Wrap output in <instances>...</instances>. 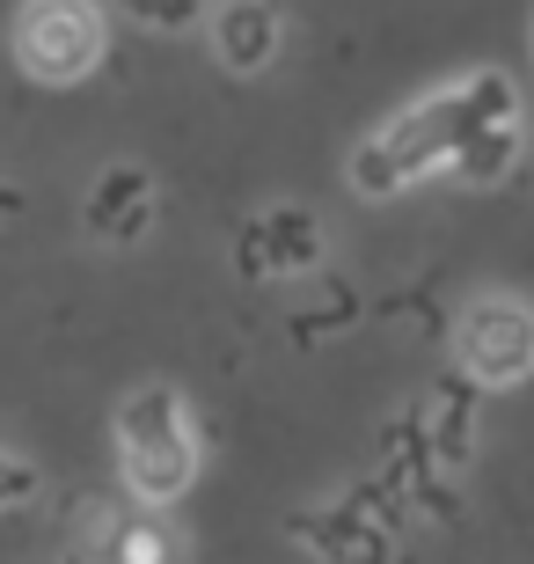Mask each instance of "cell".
Instances as JSON below:
<instances>
[{
  "mask_svg": "<svg viewBox=\"0 0 534 564\" xmlns=\"http://www.w3.org/2000/svg\"><path fill=\"white\" fill-rule=\"evenodd\" d=\"M454 367L476 389H513L534 375V308L513 293H483L454 323Z\"/></svg>",
  "mask_w": 534,
  "mask_h": 564,
  "instance_id": "cell-4",
  "label": "cell"
},
{
  "mask_svg": "<svg viewBox=\"0 0 534 564\" xmlns=\"http://www.w3.org/2000/svg\"><path fill=\"white\" fill-rule=\"evenodd\" d=\"M124 8H132V15L146 22V30H190L206 0H124Z\"/></svg>",
  "mask_w": 534,
  "mask_h": 564,
  "instance_id": "cell-9",
  "label": "cell"
},
{
  "mask_svg": "<svg viewBox=\"0 0 534 564\" xmlns=\"http://www.w3.org/2000/svg\"><path fill=\"white\" fill-rule=\"evenodd\" d=\"M110 543H118L110 550L118 564H168V528L162 521H124Z\"/></svg>",
  "mask_w": 534,
  "mask_h": 564,
  "instance_id": "cell-8",
  "label": "cell"
},
{
  "mask_svg": "<svg viewBox=\"0 0 534 564\" xmlns=\"http://www.w3.org/2000/svg\"><path fill=\"white\" fill-rule=\"evenodd\" d=\"M15 59L44 88L88 82L103 66V8L96 0H30L15 15Z\"/></svg>",
  "mask_w": 534,
  "mask_h": 564,
  "instance_id": "cell-3",
  "label": "cell"
},
{
  "mask_svg": "<svg viewBox=\"0 0 534 564\" xmlns=\"http://www.w3.org/2000/svg\"><path fill=\"white\" fill-rule=\"evenodd\" d=\"M520 162V96L505 74H469V82L432 88L425 104L395 110L389 126L373 132L351 154V191L367 198H395L417 176L454 169L461 184H498Z\"/></svg>",
  "mask_w": 534,
  "mask_h": 564,
  "instance_id": "cell-1",
  "label": "cell"
},
{
  "mask_svg": "<svg viewBox=\"0 0 534 564\" xmlns=\"http://www.w3.org/2000/svg\"><path fill=\"white\" fill-rule=\"evenodd\" d=\"M118 469L124 491L140 506H176L198 477V433H190V403L168 381H146L118 403Z\"/></svg>",
  "mask_w": 534,
  "mask_h": 564,
  "instance_id": "cell-2",
  "label": "cell"
},
{
  "mask_svg": "<svg viewBox=\"0 0 534 564\" xmlns=\"http://www.w3.org/2000/svg\"><path fill=\"white\" fill-rule=\"evenodd\" d=\"M74 564H81V557H74Z\"/></svg>",
  "mask_w": 534,
  "mask_h": 564,
  "instance_id": "cell-11",
  "label": "cell"
},
{
  "mask_svg": "<svg viewBox=\"0 0 534 564\" xmlns=\"http://www.w3.org/2000/svg\"><path fill=\"white\" fill-rule=\"evenodd\" d=\"M315 257H323V220L308 206H271L257 213L235 242V264L249 279H279V272H315Z\"/></svg>",
  "mask_w": 534,
  "mask_h": 564,
  "instance_id": "cell-5",
  "label": "cell"
},
{
  "mask_svg": "<svg viewBox=\"0 0 534 564\" xmlns=\"http://www.w3.org/2000/svg\"><path fill=\"white\" fill-rule=\"evenodd\" d=\"M146 220H154V176L140 162H118L96 176L88 191V235H103V242H140Z\"/></svg>",
  "mask_w": 534,
  "mask_h": 564,
  "instance_id": "cell-6",
  "label": "cell"
},
{
  "mask_svg": "<svg viewBox=\"0 0 534 564\" xmlns=\"http://www.w3.org/2000/svg\"><path fill=\"white\" fill-rule=\"evenodd\" d=\"M212 52H220L227 74H257L279 52V8L271 0H227L212 15Z\"/></svg>",
  "mask_w": 534,
  "mask_h": 564,
  "instance_id": "cell-7",
  "label": "cell"
},
{
  "mask_svg": "<svg viewBox=\"0 0 534 564\" xmlns=\"http://www.w3.org/2000/svg\"><path fill=\"white\" fill-rule=\"evenodd\" d=\"M30 499H37V469L0 447V513H8V506H30Z\"/></svg>",
  "mask_w": 534,
  "mask_h": 564,
  "instance_id": "cell-10",
  "label": "cell"
}]
</instances>
